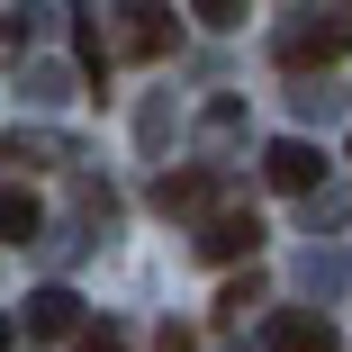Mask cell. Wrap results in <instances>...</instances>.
Returning <instances> with one entry per match:
<instances>
[{
  "label": "cell",
  "mask_w": 352,
  "mask_h": 352,
  "mask_svg": "<svg viewBox=\"0 0 352 352\" xmlns=\"http://www.w3.org/2000/svg\"><path fill=\"white\" fill-rule=\"evenodd\" d=\"M343 54H352V19H316V28H289V36H280V63H289V73L343 63Z\"/></svg>",
  "instance_id": "cell-1"
},
{
  "label": "cell",
  "mask_w": 352,
  "mask_h": 352,
  "mask_svg": "<svg viewBox=\"0 0 352 352\" xmlns=\"http://www.w3.org/2000/svg\"><path fill=\"white\" fill-rule=\"evenodd\" d=\"M28 334H45V343H54V334H82V298H73V289H36V298H28Z\"/></svg>",
  "instance_id": "cell-5"
},
{
  "label": "cell",
  "mask_w": 352,
  "mask_h": 352,
  "mask_svg": "<svg viewBox=\"0 0 352 352\" xmlns=\"http://www.w3.org/2000/svg\"><path fill=\"white\" fill-rule=\"evenodd\" d=\"M199 253H208V262H253V253H262V217H253V208L208 217V226H199Z\"/></svg>",
  "instance_id": "cell-3"
},
{
  "label": "cell",
  "mask_w": 352,
  "mask_h": 352,
  "mask_svg": "<svg viewBox=\"0 0 352 352\" xmlns=\"http://www.w3.org/2000/svg\"><path fill=\"white\" fill-rule=\"evenodd\" d=\"M73 343H82V352H126V334H118V325H82Z\"/></svg>",
  "instance_id": "cell-11"
},
{
  "label": "cell",
  "mask_w": 352,
  "mask_h": 352,
  "mask_svg": "<svg viewBox=\"0 0 352 352\" xmlns=\"http://www.w3.org/2000/svg\"><path fill=\"white\" fill-rule=\"evenodd\" d=\"M118 45H126L135 63L172 54V10H163V0H126V10H118Z\"/></svg>",
  "instance_id": "cell-2"
},
{
  "label": "cell",
  "mask_w": 352,
  "mask_h": 352,
  "mask_svg": "<svg viewBox=\"0 0 352 352\" xmlns=\"http://www.w3.org/2000/svg\"><path fill=\"white\" fill-rule=\"evenodd\" d=\"M262 172H271V190H316L325 181V154L307 145V135H280V145L262 154Z\"/></svg>",
  "instance_id": "cell-4"
},
{
  "label": "cell",
  "mask_w": 352,
  "mask_h": 352,
  "mask_svg": "<svg viewBox=\"0 0 352 352\" xmlns=\"http://www.w3.org/2000/svg\"><path fill=\"white\" fill-rule=\"evenodd\" d=\"M0 352H10V316H0Z\"/></svg>",
  "instance_id": "cell-13"
},
{
  "label": "cell",
  "mask_w": 352,
  "mask_h": 352,
  "mask_svg": "<svg viewBox=\"0 0 352 352\" xmlns=\"http://www.w3.org/2000/svg\"><path fill=\"white\" fill-rule=\"evenodd\" d=\"M73 45H82V63H91V73H100V82H109V36H100V28H82V36H73Z\"/></svg>",
  "instance_id": "cell-10"
},
{
  "label": "cell",
  "mask_w": 352,
  "mask_h": 352,
  "mask_svg": "<svg viewBox=\"0 0 352 352\" xmlns=\"http://www.w3.org/2000/svg\"><path fill=\"white\" fill-rule=\"evenodd\" d=\"M28 235H36V199L10 190V199H0V244H28Z\"/></svg>",
  "instance_id": "cell-8"
},
{
  "label": "cell",
  "mask_w": 352,
  "mask_h": 352,
  "mask_svg": "<svg viewBox=\"0 0 352 352\" xmlns=\"http://www.w3.org/2000/svg\"><path fill=\"white\" fill-rule=\"evenodd\" d=\"M154 352H199V343H190V334H181V325H172V334H163V343H154Z\"/></svg>",
  "instance_id": "cell-12"
},
{
  "label": "cell",
  "mask_w": 352,
  "mask_h": 352,
  "mask_svg": "<svg viewBox=\"0 0 352 352\" xmlns=\"http://www.w3.org/2000/svg\"><path fill=\"white\" fill-rule=\"evenodd\" d=\"M190 10H199L208 28H244V0H190Z\"/></svg>",
  "instance_id": "cell-9"
},
{
  "label": "cell",
  "mask_w": 352,
  "mask_h": 352,
  "mask_svg": "<svg viewBox=\"0 0 352 352\" xmlns=\"http://www.w3.org/2000/svg\"><path fill=\"white\" fill-rule=\"evenodd\" d=\"M208 190H217L208 172H163V181H154V208H199Z\"/></svg>",
  "instance_id": "cell-7"
},
{
  "label": "cell",
  "mask_w": 352,
  "mask_h": 352,
  "mask_svg": "<svg viewBox=\"0 0 352 352\" xmlns=\"http://www.w3.org/2000/svg\"><path fill=\"white\" fill-rule=\"evenodd\" d=\"M271 352H343L325 316H271Z\"/></svg>",
  "instance_id": "cell-6"
}]
</instances>
